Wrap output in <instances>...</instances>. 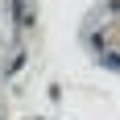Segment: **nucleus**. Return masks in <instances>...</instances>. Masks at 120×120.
I'll use <instances>...</instances> for the list:
<instances>
[{"mask_svg":"<svg viewBox=\"0 0 120 120\" xmlns=\"http://www.w3.org/2000/svg\"><path fill=\"white\" fill-rule=\"evenodd\" d=\"M29 17H33V0H12V21H17V33H29Z\"/></svg>","mask_w":120,"mask_h":120,"instance_id":"nucleus-1","label":"nucleus"}]
</instances>
